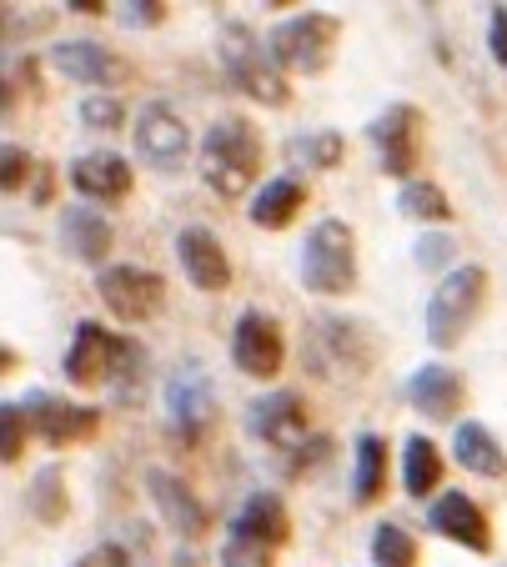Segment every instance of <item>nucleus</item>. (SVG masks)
Instances as JSON below:
<instances>
[{
    "label": "nucleus",
    "instance_id": "obj_1",
    "mask_svg": "<svg viewBox=\"0 0 507 567\" xmlns=\"http://www.w3.org/2000/svg\"><path fill=\"white\" fill-rule=\"evenodd\" d=\"M65 382L76 386H106V392L136 402L146 386V352L131 337L106 332L101 321H81L65 352Z\"/></svg>",
    "mask_w": 507,
    "mask_h": 567
},
{
    "label": "nucleus",
    "instance_id": "obj_2",
    "mask_svg": "<svg viewBox=\"0 0 507 567\" xmlns=\"http://www.w3.org/2000/svg\"><path fill=\"white\" fill-rule=\"evenodd\" d=\"M261 176V136L257 126L237 116H221L206 126L201 136V182L211 186L221 202H241V192H251Z\"/></svg>",
    "mask_w": 507,
    "mask_h": 567
},
{
    "label": "nucleus",
    "instance_id": "obj_3",
    "mask_svg": "<svg viewBox=\"0 0 507 567\" xmlns=\"http://www.w3.org/2000/svg\"><path fill=\"white\" fill-rule=\"evenodd\" d=\"M216 51H221V65H227V81L241 91V96H251L257 106H281V101H287V81H281V65L271 61V45L261 41L251 25L221 21Z\"/></svg>",
    "mask_w": 507,
    "mask_h": 567
},
{
    "label": "nucleus",
    "instance_id": "obj_4",
    "mask_svg": "<svg viewBox=\"0 0 507 567\" xmlns=\"http://www.w3.org/2000/svg\"><path fill=\"white\" fill-rule=\"evenodd\" d=\"M302 281L317 297H346L356 291V236L346 221L322 216L302 241Z\"/></svg>",
    "mask_w": 507,
    "mask_h": 567
},
{
    "label": "nucleus",
    "instance_id": "obj_5",
    "mask_svg": "<svg viewBox=\"0 0 507 567\" xmlns=\"http://www.w3.org/2000/svg\"><path fill=\"white\" fill-rule=\"evenodd\" d=\"M483 297H487V271L483 267H453L447 271V277L437 281V291H432V301H427V342L443 347V352L463 342V332L473 327Z\"/></svg>",
    "mask_w": 507,
    "mask_h": 567
},
{
    "label": "nucleus",
    "instance_id": "obj_6",
    "mask_svg": "<svg viewBox=\"0 0 507 567\" xmlns=\"http://www.w3.org/2000/svg\"><path fill=\"white\" fill-rule=\"evenodd\" d=\"M271 45V61L281 71H297V75H317L332 65V45H337V21L322 11H307V16H292V21L271 25L267 35Z\"/></svg>",
    "mask_w": 507,
    "mask_h": 567
},
{
    "label": "nucleus",
    "instance_id": "obj_7",
    "mask_svg": "<svg viewBox=\"0 0 507 567\" xmlns=\"http://www.w3.org/2000/svg\"><path fill=\"white\" fill-rule=\"evenodd\" d=\"M372 362L368 347V327L346 317H322L312 321V337H307V367L317 377H356Z\"/></svg>",
    "mask_w": 507,
    "mask_h": 567
},
{
    "label": "nucleus",
    "instance_id": "obj_8",
    "mask_svg": "<svg viewBox=\"0 0 507 567\" xmlns=\"http://www.w3.org/2000/svg\"><path fill=\"white\" fill-rule=\"evenodd\" d=\"M96 291H101V307L116 321H126V327L152 321L166 301V281L146 267H126V261H121V267H101Z\"/></svg>",
    "mask_w": 507,
    "mask_h": 567
},
{
    "label": "nucleus",
    "instance_id": "obj_9",
    "mask_svg": "<svg viewBox=\"0 0 507 567\" xmlns=\"http://www.w3.org/2000/svg\"><path fill=\"white\" fill-rule=\"evenodd\" d=\"M131 141H136V156L162 176H176L186 166V156H192V131H186V121L176 116L172 106H162V101L141 106Z\"/></svg>",
    "mask_w": 507,
    "mask_h": 567
},
{
    "label": "nucleus",
    "instance_id": "obj_10",
    "mask_svg": "<svg viewBox=\"0 0 507 567\" xmlns=\"http://www.w3.org/2000/svg\"><path fill=\"white\" fill-rule=\"evenodd\" d=\"M368 136L382 156V172L397 176V182L407 186L412 172H417V156H422V111L417 106H387L368 126Z\"/></svg>",
    "mask_w": 507,
    "mask_h": 567
},
{
    "label": "nucleus",
    "instance_id": "obj_11",
    "mask_svg": "<svg viewBox=\"0 0 507 567\" xmlns=\"http://www.w3.org/2000/svg\"><path fill=\"white\" fill-rule=\"evenodd\" d=\"M21 408H25V422H31V432H35L41 442H51V447H71V442H86L91 432L101 427V412H96V408L65 402V396L41 392V386L25 396Z\"/></svg>",
    "mask_w": 507,
    "mask_h": 567
},
{
    "label": "nucleus",
    "instance_id": "obj_12",
    "mask_svg": "<svg viewBox=\"0 0 507 567\" xmlns=\"http://www.w3.org/2000/svg\"><path fill=\"white\" fill-rule=\"evenodd\" d=\"M247 427H251V437H261L277 452H307L317 442L307 432V402L297 392H271L261 402H251Z\"/></svg>",
    "mask_w": 507,
    "mask_h": 567
},
{
    "label": "nucleus",
    "instance_id": "obj_13",
    "mask_svg": "<svg viewBox=\"0 0 507 567\" xmlns=\"http://www.w3.org/2000/svg\"><path fill=\"white\" fill-rule=\"evenodd\" d=\"M281 357H287V342H281V327L267 317V311H241L237 327H231V362L247 377H277Z\"/></svg>",
    "mask_w": 507,
    "mask_h": 567
},
{
    "label": "nucleus",
    "instance_id": "obj_14",
    "mask_svg": "<svg viewBox=\"0 0 507 567\" xmlns=\"http://www.w3.org/2000/svg\"><path fill=\"white\" fill-rule=\"evenodd\" d=\"M176 261H182L186 281H192L196 291H227L231 287V261H227V251H221L211 226H186V231L176 236Z\"/></svg>",
    "mask_w": 507,
    "mask_h": 567
},
{
    "label": "nucleus",
    "instance_id": "obj_15",
    "mask_svg": "<svg viewBox=\"0 0 507 567\" xmlns=\"http://www.w3.org/2000/svg\"><path fill=\"white\" fill-rule=\"evenodd\" d=\"M216 412V392L211 377L196 372V367H182V372L166 377V422H172L182 437H196V432L211 422Z\"/></svg>",
    "mask_w": 507,
    "mask_h": 567
},
{
    "label": "nucleus",
    "instance_id": "obj_16",
    "mask_svg": "<svg viewBox=\"0 0 507 567\" xmlns=\"http://www.w3.org/2000/svg\"><path fill=\"white\" fill-rule=\"evenodd\" d=\"M146 493H152V507L162 513V523L172 527L176 537H201L206 533V503L176 477V472L152 467L146 472Z\"/></svg>",
    "mask_w": 507,
    "mask_h": 567
},
{
    "label": "nucleus",
    "instance_id": "obj_17",
    "mask_svg": "<svg viewBox=\"0 0 507 567\" xmlns=\"http://www.w3.org/2000/svg\"><path fill=\"white\" fill-rule=\"evenodd\" d=\"M427 523L437 527L443 537H453V543L473 547V553H487V547H493V533H487L483 507H477L467 493H443L437 503L427 507Z\"/></svg>",
    "mask_w": 507,
    "mask_h": 567
},
{
    "label": "nucleus",
    "instance_id": "obj_18",
    "mask_svg": "<svg viewBox=\"0 0 507 567\" xmlns=\"http://www.w3.org/2000/svg\"><path fill=\"white\" fill-rule=\"evenodd\" d=\"M71 186L91 202H121L131 192V166L116 151H86L71 161Z\"/></svg>",
    "mask_w": 507,
    "mask_h": 567
},
{
    "label": "nucleus",
    "instance_id": "obj_19",
    "mask_svg": "<svg viewBox=\"0 0 507 567\" xmlns=\"http://www.w3.org/2000/svg\"><path fill=\"white\" fill-rule=\"evenodd\" d=\"M51 65L65 75V81H76V86H116L121 81V65L106 45L96 41H61L51 45Z\"/></svg>",
    "mask_w": 507,
    "mask_h": 567
},
{
    "label": "nucleus",
    "instance_id": "obj_20",
    "mask_svg": "<svg viewBox=\"0 0 507 567\" xmlns=\"http://www.w3.org/2000/svg\"><path fill=\"white\" fill-rule=\"evenodd\" d=\"M407 402L422 417H457L463 412V377L453 367H417L407 377Z\"/></svg>",
    "mask_w": 507,
    "mask_h": 567
},
{
    "label": "nucleus",
    "instance_id": "obj_21",
    "mask_svg": "<svg viewBox=\"0 0 507 567\" xmlns=\"http://www.w3.org/2000/svg\"><path fill=\"white\" fill-rule=\"evenodd\" d=\"M111 241H116V231H111V221L101 212H91V206H76V212L61 216V247L71 251L76 261H106Z\"/></svg>",
    "mask_w": 507,
    "mask_h": 567
},
{
    "label": "nucleus",
    "instance_id": "obj_22",
    "mask_svg": "<svg viewBox=\"0 0 507 567\" xmlns=\"http://www.w3.org/2000/svg\"><path fill=\"white\" fill-rule=\"evenodd\" d=\"M287 527H292V517H287V507H281L277 493H251L247 507L237 513V523H231V533L251 537V543H261V547L277 553V547L287 543Z\"/></svg>",
    "mask_w": 507,
    "mask_h": 567
},
{
    "label": "nucleus",
    "instance_id": "obj_23",
    "mask_svg": "<svg viewBox=\"0 0 507 567\" xmlns=\"http://www.w3.org/2000/svg\"><path fill=\"white\" fill-rule=\"evenodd\" d=\"M453 457H457V467L477 472V477H507V457L483 422H463V427H457Z\"/></svg>",
    "mask_w": 507,
    "mask_h": 567
},
{
    "label": "nucleus",
    "instance_id": "obj_24",
    "mask_svg": "<svg viewBox=\"0 0 507 567\" xmlns=\"http://www.w3.org/2000/svg\"><path fill=\"white\" fill-rule=\"evenodd\" d=\"M302 202H307L302 182H297V176H277V182H267L251 196V221H257L261 231H281V226L302 212Z\"/></svg>",
    "mask_w": 507,
    "mask_h": 567
},
{
    "label": "nucleus",
    "instance_id": "obj_25",
    "mask_svg": "<svg viewBox=\"0 0 507 567\" xmlns=\"http://www.w3.org/2000/svg\"><path fill=\"white\" fill-rule=\"evenodd\" d=\"M382 487H387V442L377 437V432H368V437H356V462H352V497L362 507L377 503Z\"/></svg>",
    "mask_w": 507,
    "mask_h": 567
},
{
    "label": "nucleus",
    "instance_id": "obj_26",
    "mask_svg": "<svg viewBox=\"0 0 507 567\" xmlns=\"http://www.w3.org/2000/svg\"><path fill=\"white\" fill-rule=\"evenodd\" d=\"M443 482V452L427 437H402V487L407 497H427Z\"/></svg>",
    "mask_w": 507,
    "mask_h": 567
},
{
    "label": "nucleus",
    "instance_id": "obj_27",
    "mask_svg": "<svg viewBox=\"0 0 507 567\" xmlns=\"http://www.w3.org/2000/svg\"><path fill=\"white\" fill-rule=\"evenodd\" d=\"M397 212L402 216H417V221H447V216H453V206H447V196L437 192L432 182H407L397 192Z\"/></svg>",
    "mask_w": 507,
    "mask_h": 567
},
{
    "label": "nucleus",
    "instance_id": "obj_28",
    "mask_svg": "<svg viewBox=\"0 0 507 567\" xmlns=\"http://www.w3.org/2000/svg\"><path fill=\"white\" fill-rule=\"evenodd\" d=\"M61 487H65V472L55 467V462L35 472V482H31V513L41 517V523H61V517H65V493H61Z\"/></svg>",
    "mask_w": 507,
    "mask_h": 567
},
{
    "label": "nucleus",
    "instance_id": "obj_29",
    "mask_svg": "<svg viewBox=\"0 0 507 567\" xmlns=\"http://www.w3.org/2000/svg\"><path fill=\"white\" fill-rule=\"evenodd\" d=\"M292 156L302 161L307 172H332L342 161V136L337 131H312V136H297L292 141Z\"/></svg>",
    "mask_w": 507,
    "mask_h": 567
},
{
    "label": "nucleus",
    "instance_id": "obj_30",
    "mask_svg": "<svg viewBox=\"0 0 507 567\" xmlns=\"http://www.w3.org/2000/svg\"><path fill=\"white\" fill-rule=\"evenodd\" d=\"M372 563L377 567H417V543H412L402 527L382 523L377 533H372Z\"/></svg>",
    "mask_w": 507,
    "mask_h": 567
},
{
    "label": "nucleus",
    "instance_id": "obj_31",
    "mask_svg": "<svg viewBox=\"0 0 507 567\" xmlns=\"http://www.w3.org/2000/svg\"><path fill=\"white\" fill-rule=\"evenodd\" d=\"M81 121H86L91 131H121V121H126V106H121V96L91 91V96L81 101Z\"/></svg>",
    "mask_w": 507,
    "mask_h": 567
},
{
    "label": "nucleus",
    "instance_id": "obj_32",
    "mask_svg": "<svg viewBox=\"0 0 507 567\" xmlns=\"http://www.w3.org/2000/svg\"><path fill=\"white\" fill-rule=\"evenodd\" d=\"M25 427H31V422H25V408L21 402H6V408H0V457L6 462H21V452H25Z\"/></svg>",
    "mask_w": 507,
    "mask_h": 567
},
{
    "label": "nucleus",
    "instance_id": "obj_33",
    "mask_svg": "<svg viewBox=\"0 0 507 567\" xmlns=\"http://www.w3.org/2000/svg\"><path fill=\"white\" fill-rule=\"evenodd\" d=\"M25 172H31V156L6 141V146H0V192H15V186L25 182Z\"/></svg>",
    "mask_w": 507,
    "mask_h": 567
},
{
    "label": "nucleus",
    "instance_id": "obj_34",
    "mask_svg": "<svg viewBox=\"0 0 507 567\" xmlns=\"http://www.w3.org/2000/svg\"><path fill=\"white\" fill-rule=\"evenodd\" d=\"M453 241H447V236H437V231H432V236H422V241H417V267L422 271H437V267H447V261H453Z\"/></svg>",
    "mask_w": 507,
    "mask_h": 567
},
{
    "label": "nucleus",
    "instance_id": "obj_35",
    "mask_svg": "<svg viewBox=\"0 0 507 567\" xmlns=\"http://www.w3.org/2000/svg\"><path fill=\"white\" fill-rule=\"evenodd\" d=\"M487 51H493L497 65L507 71V6H493V25H487Z\"/></svg>",
    "mask_w": 507,
    "mask_h": 567
},
{
    "label": "nucleus",
    "instance_id": "obj_36",
    "mask_svg": "<svg viewBox=\"0 0 507 567\" xmlns=\"http://www.w3.org/2000/svg\"><path fill=\"white\" fill-rule=\"evenodd\" d=\"M166 16V6H156V0H131V6H121V25H156Z\"/></svg>",
    "mask_w": 507,
    "mask_h": 567
},
{
    "label": "nucleus",
    "instance_id": "obj_37",
    "mask_svg": "<svg viewBox=\"0 0 507 567\" xmlns=\"http://www.w3.org/2000/svg\"><path fill=\"white\" fill-rule=\"evenodd\" d=\"M65 11H81V16H101V11H111V6H101V0H71Z\"/></svg>",
    "mask_w": 507,
    "mask_h": 567
},
{
    "label": "nucleus",
    "instance_id": "obj_38",
    "mask_svg": "<svg viewBox=\"0 0 507 567\" xmlns=\"http://www.w3.org/2000/svg\"><path fill=\"white\" fill-rule=\"evenodd\" d=\"M76 567H106V563H101V553H96V557H86V563H76Z\"/></svg>",
    "mask_w": 507,
    "mask_h": 567
}]
</instances>
